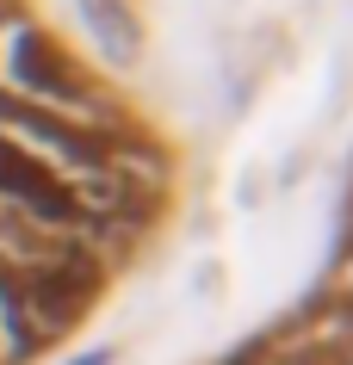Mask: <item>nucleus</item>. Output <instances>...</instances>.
Masks as SVG:
<instances>
[{
  "instance_id": "1",
  "label": "nucleus",
  "mask_w": 353,
  "mask_h": 365,
  "mask_svg": "<svg viewBox=\"0 0 353 365\" xmlns=\"http://www.w3.org/2000/svg\"><path fill=\"white\" fill-rule=\"evenodd\" d=\"M0 198L19 205L38 230H87V223H93V211L81 205L75 186H68L44 155H31L25 143H13V136H0Z\"/></svg>"
},
{
  "instance_id": "2",
  "label": "nucleus",
  "mask_w": 353,
  "mask_h": 365,
  "mask_svg": "<svg viewBox=\"0 0 353 365\" xmlns=\"http://www.w3.org/2000/svg\"><path fill=\"white\" fill-rule=\"evenodd\" d=\"M13 75H19V87L50 93V99H68V87H75V75L62 68V56L38 38V31H25V38H19V50H13Z\"/></svg>"
}]
</instances>
